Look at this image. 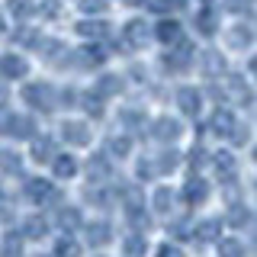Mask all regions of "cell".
I'll return each mask as SVG.
<instances>
[]
</instances>
